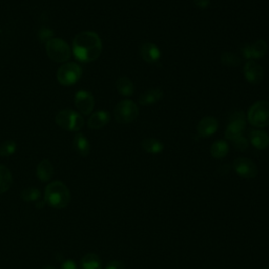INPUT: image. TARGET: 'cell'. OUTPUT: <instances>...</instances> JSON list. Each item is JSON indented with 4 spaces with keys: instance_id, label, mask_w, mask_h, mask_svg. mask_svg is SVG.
Wrapping results in <instances>:
<instances>
[{
    "instance_id": "ffe728a7",
    "label": "cell",
    "mask_w": 269,
    "mask_h": 269,
    "mask_svg": "<svg viewBox=\"0 0 269 269\" xmlns=\"http://www.w3.org/2000/svg\"><path fill=\"white\" fill-rule=\"evenodd\" d=\"M141 147L145 151V153L151 154V155L161 154L164 149V145L162 144V142L156 138L143 139L141 142Z\"/></svg>"
},
{
    "instance_id": "2e32d148",
    "label": "cell",
    "mask_w": 269,
    "mask_h": 269,
    "mask_svg": "<svg viewBox=\"0 0 269 269\" xmlns=\"http://www.w3.org/2000/svg\"><path fill=\"white\" fill-rule=\"evenodd\" d=\"M163 97V91L159 88L157 89H150L144 93H142L139 98H138V102L140 105L143 106H149L153 105L162 99Z\"/></svg>"
},
{
    "instance_id": "d4e9b609",
    "label": "cell",
    "mask_w": 269,
    "mask_h": 269,
    "mask_svg": "<svg viewBox=\"0 0 269 269\" xmlns=\"http://www.w3.org/2000/svg\"><path fill=\"white\" fill-rule=\"evenodd\" d=\"M242 59L240 56L233 53H224L221 55V63L229 67H237L241 64Z\"/></svg>"
},
{
    "instance_id": "1f68e13d",
    "label": "cell",
    "mask_w": 269,
    "mask_h": 269,
    "mask_svg": "<svg viewBox=\"0 0 269 269\" xmlns=\"http://www.w3.org/2000/svg\"><path fill=\"white\" fill-rule=\"evenodd\" d=\"M194 4L199 9H206L210 5V0H194Z\"/></svg>"
},
{
    "instance_id": "e0dca14e",
    "label": "cell",
    "mask_w": 269,
    "mask_h": 269,
    "mask_svg": "<svg viewBox=\"0 0 269 269\" xmlns=\"http://www.w3.org/2000/svg\"><path fill=\"white\" fill-rule=\"evenodd\" d=\"M249 141L252 146L263 150L269 146V134L264 130H252L249 134Z\"/></svg>"
},
{
    "instance_id": "7c38bea8",
    "label": "cell",
    "mask_w": 269,
    "mask_h": 269,
    "mask_svg": "<svg viewBox=\"0 0 269 269\" xmlns=\"http://www.w3.org/2000/svg\"><path fill=\"white\" fill-rule=\"evenodd\" d=\"M75 104L80 114L87 116L92 114L95 106V99L90 92L79 91L75 95Z\"/></svg>"
},
{
    "instance_id": "d6986e66",
    "label": "cell",
    "mask_w": 269,
    "mask_h": 269,
    "mask_svg": "<svg viewBox=\"0 0 269 269\" xmlns=\"http://www.w3.org/2000/svg\"><path fill=\"white\" fill-rule=\"evenodd\" d=\"M76 153L81 157H88L91 151V144L88 138L82 133H77L73 142Z\"/></svg>"
},
{
    "instance_id": "3957f363",
    "label": "cell",
    "mask_w": 269,
    "mask_h": 269,
    "mask_svg": "<svg viewBox=\"0 0 269 269\" xmlns=\"http://www.w3.org/2000/svg\"><path fill=\"white\" fill-rule=\"evenodd\" d=\"M247 120L259 128L269 126V101L261 100L252 104L247 113Z\"/></svg>"
},
{
    "instance_id": "83f0119b",
    "label": "cell",
    "mask_w": 269,
    "mask_h": 269,
    "mask_svg": "<svg viewBox=\"0 0 269 269\" xmlns=\"http://www.w3.org/2000/svg\"><path fill=\"white\" fill-rule=\"evenodd\" d=\"M55 36V33L52 29H48V28H41L38 33H37V37L38 40L42 43H47L49 40H52Z\"/></svg>"
},
{
    "instance_id": "ba28073f",
    "label": "cell",
    "mask_w": 269,
    "mask_h": 269,
    "mask_svg": "<svg viewBox=\"0 0 269 269\" xmlns=\"http://www.w3.org/2000/svg\"><path fill=\"white\" fill-rule=\"evenodd\" d=\"M246 126V116L244 112L237 111L232 113L229 119V124L225 130V138L229 141L242 136Z\"/></svg>"
},
{
    "instance_id": "44dd1931",
    "label": "cell",
    "mask_w": 269,
    "mask_h": 269,
    "mask_svg": "<svg viewBox=\"0 0 269 269\" xmlns=\"http://www.w3.org/2000/svg\"><path fill=\"white\" fill-rule=\"evenodd\" d=\"M116 89L120 95L129 97L134 93V86L132 81L127 77H121L116 82Z\"/></svg>"
},
{
    "instance_id": "5bb4252c",
    "label": "cell",
    "mask_w": 269,
    "mask_h": 269,
    "mask_svg": "<svg viewBox=\"0 0 269 269\" xmlns=\"http://www.w3.org/2000/svg\"><path fill=\"white\" fill-rule=\"evenodd\" d=\"M139 52L142 59L149 64H154L158 62L159 59L161 58V50L155 43L151 42L142 43L140 45Z\"/></svg>"
},
{
    "instance_id": "277c9868",
    "label": "cell",
    "mask_w": 269,
    "mask_h": 269,
    "mask_svg": "<svg viewBox=\"0 0 269 269\" xmlns=\"http://www.w3.org/2000/svg\"><path fill=\"white\" fill-rule=\"evenodd\" d=\"M55 121L62 129L69 131H79L84 125L82 115L73 110H62L58 112Z\"/></svg>"
},
{
    "instance_id": "ac0fdd59",
    "label": "cell",
    "mask_w": 269,
    "mask_h": 269,
    "mask_svg": "<svg viewBox=\"0 0 269 269\" xmlns=\"http://www.w3.org/2000/svg\"><path fill=\"white\" fill-rule=\"evenodd\" d=\"M37 178L41 182H48L54 176V166L48 160H42L39 162L36 168Z\"/></svg>"
},
{
    "instance_id": "4316f807",
    "label": "cell",
    "mask_w": 269,
    "mask_h": 269,
    "mask_svg": "<svg viewBox=\"0 0 269 269\" xmlns=\"http://www.w3.org/2000/svg\"><path fill=\"white\" fill-rule=\"evenodd\" d=\"M16 149H17L16 142L14 140H7L0 145V156L10 157L15 154Z\"/></svg>"
},
{
    "instance_id": "603a6c76",
    "label": "cell",
    "mask_w": 269,
    "mask_h": 269,
    "mask_svg": "<svg viewBox=\"0 0 269 269\" xmlns=\"http://www.w3.org/2000/svg\"><path fill=\"white\" fill-rule=\"evenodd\" d=\"M229 151V145L224 140L216 141L210 147V154L214 159L221 160L225 158Z\"/></svg>"
},
{
    "instance_id": "4fadbf2b",
    "label": "cell",
    "mask_w": 269,
    "mask_h": 269,
    "mask_svg": "<svg viewBox=\"0 0 269 269\" xmlns=\"http://www.w3.org/2000/svg\"><path fill=\"white\" fill-rule=\"evenodd\" d=\"M219 122L214 117H204L202 118L200 122L197 125V131L198 134L202 138L210 137L218 130Z\"/></svg>"
},
{
    "instance_id": "f546056e",
    "label": "cell",
    "mask_w": 269,
    "mask_h": 269,
    "mask_svg": "<svg viewBox=\"0 0 269 269\" xmlns=\"http://www.w3.org/2000/svg\"><path fill=\"white\" fill-rule=\"evenodd\" d=\"M105 269H126V268H125V265L123 262L114 260V261H111L110 263H107Z\"/></svg>"
},
{
    "instance_id": "836d02e7",
    "label": "cell",
    "mask_w": 269,
    "mask_h": 269,
    "mask_svg": "<svg viewBox=\"0 0 269 269\" xmlns=\"http://www.w3.org/2000/svg\"><path fill=\"white\" fill-rule=\"evenodd\" d=\"M42 269H56L54 266H50V265H47V266H44Z\"/></svg>"
},
{
    "instance_id": "f1b7e54d",
    "label": "cell",
    "mask_w": 269,
    "mask_h": 269,
    "mask_svg": "<svg viewBox=\"0 0 269 269\" xmlns=\"http://www.w3.org/2000/svg\"><path fill=\"white\" fill-rule=\"evenodd\" d=\"M231 143H232V145H233V147H234L235 149L241 150V151L246 150V149L248 148V144H249V143H248V140L243 136V134H242V136L238 137V138L233 139V140L231 141Z\"/></svg>"
},
{
    "instance_id": "4dcf8cb0",
    "label": "cell",
    "mask_w": 269,
    "mask_h": 269,
    "mask_svg": "<svg viewBox=\"0 0 269 269\" xmlns=\"http://www.w3.org/2000/svg\"><path fill=\"white\" fill-rule=\"evenodd\" d=\"M60 269H78V266L73 260H66L61 264Z\"/></svg>"
},
{
    "instance_id": "e575fe53",
    "label": "cell",
    "mask_w": 269,
    "mask_h": 269,
    "mask_svg": "<svg viewBox=\"0 0 269 269\" xmlns=\"http://www.w3.org/2000/svg\"><path fill=\"white\" fill-rule=\"evenodd\" d=\"M264 269H269V267H265V268H264Z\"/></svg>"
},
{
    "instance_id": "52a82bcc",
    "label": "cell",
    "mask_w": 269,
    "mask_h": 269,
    "mask_svg": "<svg viewBox=\"0 0 269 269\" xmlns=\"http://www.w3.org/2000/svg\"><path fill=\"white\" fill-rule=\"evenodd\" d=\"M82 76L81 66L76 62L62 64L57 71V80L62 86H73Z\"/></svg>"
},
{
    "instance_id": "7a4b0ae2",
    "label": "cell",
    "mask_w": 269,
    "mask_h": 269,
    "mask_svg": "<svg viewBox=\"0 0 269 269\" xmlns=\"http://www.w3.org/2000/svg\"><path fill=\"white\" fill-rule=\"evenodd\" d=\"M44 201L49 206L56 209L65 208L71 202L70 190L60 181L52 182L45 189Z\"/></svg>"
},
{
    "instance_id": "7402d4cb",
    "label": "cell",
    "mask_w": 269,
    "mask_h": 269,
    "mask_svg": "<svg viewBox=\"0 0 269 269\" xmlns=\"http://www.w3.org/2000/svg\"><path fill=\"white\" fill-rule=\"evenodd\" d=\"M81 269H102V262L98 255L89 252L81 260Z\"/></svg>"
},
{
    "instance_id": "484cf974",
    "label": "cell",
    "mask_w": 269,
    "mask_h": 269,
    "mask_svg": "<svg viewBox=\"0 0 269 269\" xmlns=\"http://www.w3.org/2000/svg\"><path fill=\"white\" fill-rule=\"evenodd\" d=\"M40 197V191L35 187H29L21 192V199L25 202H37Z\"/></svg>"
},
{
    "instance_id": "9a60e30c",
    "label": "cell",
    "mask_w": 269,
    "mask_h": 269,
    "mask_svg": "<svg viewBox=\"0 0 269 269\" xmlns=\"http://www.w3.org/2000/svg\"><path fill=\"white\" fill-rule=\"evenodd\" d=\"M111 119V116L106 111H98L91 115L88 120V126L91 129L98 130L104 127Z\"/></svg>"
},
{
    "instance_id": "9c48e42d",
    "label": "cell",
    "mask_w": 269,
    "mask_h": 269,
    "mask_svg": "<svg viewBox=\"0 0 269 269\" xmlns=\"http://www.w3.org/2000/svg\"><path fill=\"white\" fill-rule=\"evenodd\" d=\"M233 170L241 178L255 179L258 176V166L248 158H237L233 161Z\"/></svg>"
},
{
    "instance_id": "30bf717a",
    "label": "cell",
    "mask_w": 269,
    "mask_h": 269,
    "mask_svg": "<svg viewBox=\"0 0 269 269\" xmlns=\"http://www.w3.org/2000/svg\"><path fill=\"white\" fill-rule=\"evenodd\" d=\"M268 44L265 40L259 39L252 44H246L241 48V52L244 58L250 59H260L267 54Z\"/></svg>"
},
{
    "instance_id": "6da1fadb",
    "label": "cell",
    "mask_w": 269,
    "mask_h": 269,
    "mask_svg": "<svg viewBox=\"0 0 269 269\" xmlns=\"http://www.w3.org/2000/svg\"><path fill=\"white\" fill-rule=\"evenodd\" d=\"M102 40L92 31H84L77 34L73 41V54L83 63H89L98 59L102 53Z\"/></svg>"
},
{
    "instance_id": "8992f818",
    "label": "cell",
    "mask_w": 269,
    "mask_h": 269,
    "mask_svg": "<svg viewBox=\"0 0 269 269\" xmlns=\"http://www.w3.org/2000/svg\"><path fill=\"white\" fill-rule=\"evenodd\" d=\"M46 53L53 61L63 63L71 58L72 50L63 39L54 37L46 43Z\"/></svg>"
},
{
    "instance_id": "d6a6232c",
    "label": "cell",
    "mask_w": 269,
    "mask_h": 269,
    "mask_svg": "<svg viewBox=\"0 0 269 269\" xmlns=\"http://www.w3.org/2000/svg\"><path fill=\"white\" fill-rule=\"evenodd\" d=\"M44 204H45V201H42L41 203H39V201H37V202H36V207H37V208H41V207L44 206Z\"/></svg>"
},
{
    "instance_id": "cb8c5ba5",
    "label": "cell",
    "mask_w": 269,
    "mask_h": 269,
    "mask_svg": "<svg viewBox=\"0 0 269 269\" xmlns=\"http://www.w3.org/2000/svg\"><path fill=\"white\" fill-rule=\"evenodd\" d=\"M13 183V176L9 168L5 165H0V195L5 194L10 190Z\"/></svg>"
},
{
    "instance_id": "8fae6325",
    "label": "cell",
    "mask_w": 269,
    "mask_h": 269,
    "mask_svg": "<svg viewBox=\"0 0 269 269\" xmlns=\"http://www.w3.org/2000/svg\"><path fill=\"white\" fill-rule=\"evenodd\" d=\"M245 79L251 84H259L264 79L263 67L254 60H248L243 69Z\"/></svg>"
},
{
    "instance_id": "5b68a950",
    "label": "cell",
    "mask_w": 269,
    "mask_h": 269,
    "mask_svg": "<svg viewBox=\"0 0 269 269\" xmlns=\"http://www.w3.org/2000/svg\"><path fill=\"white\" fill-rule=\"evenodd\" d=\"M138 116V105L131 100H122L114 109V117L118 123H131L137 119Z\"/></svg>"
}]
</instances>
